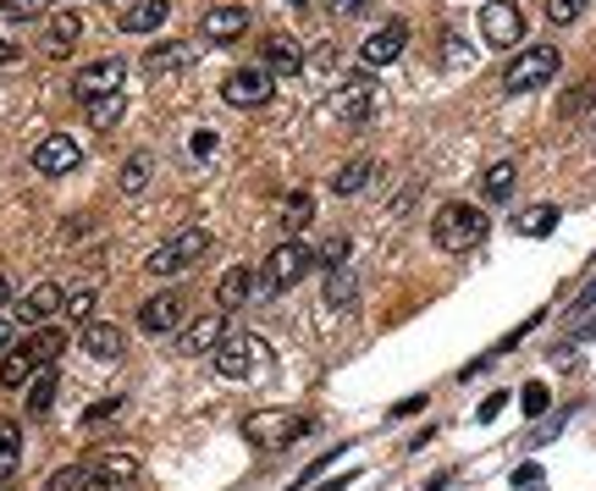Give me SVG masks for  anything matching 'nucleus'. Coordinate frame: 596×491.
<instances>
[{
  "label": "nucleus",
  "mask_w": 596,
  "mask_h": 491,
  "mask_svg": "<svg viewBox=\"0 0 596 491\" xmlns=\"http://www.w3.org/2000/svg\"><path fill=\"white\" fill-rule=\"evenodd\" d=\"M62 348H67V331H56V326H40L29 342H12L7 353H0V386H7V392H23L45 364H56Z\"/></svg>",
  "instance_id": "1"
},
{
  "label": "nucleus",
  "mask_w": 596,
  "mask_h": 491,
  "mask_svg": "<svg viewBox=\"0 0 596 491\" xmlns=\"http://www.w3.org/2000/svg\"><path fill=\"white\" fill-rule=\"evenodd\" d=\"M310 265H315V249H310L304 238H282V243L266 254V265L254 271V287H260L266 298H277V293L299 287V282L310 276Z\"/></svg>",
  "instance_id": "2"
},
{
  "label": "nucleus",
  "mask_w": 596,
  "mask_h": 491,
  "mask_svg": "<svg viewBox=\"0 0 596 491\" xmlns=\"http://www.w3.org/2000/svg\"><path fill=\"white\" fill-rule=\"evenodd\" d=\"M486 232H491V221H486L480 205H442L436 221H431V238H436V249H447V254H469V249H480Z\"/></svg>",
  "instance_id": "3"
},
{
  "label": "nucleus",
  "mask_w": 596,
  "mask_h": 491,
  "mask_svg": "<svg viewBox=\"0 0 596 491\" xmlns=\"http://www.w3.org/2000/svg\"><path fill=\"white\" fill-rule=\"evenodd\" d=\"M557 67H563V56H557L552 45H530V51H519V56H513V67L502 73V89H508V95L546 89V84L557 78Z\"/></svg>",
  "instance_id": "4"
},
{
  "label": "nucleus",
  "mask_w": 596,
  "mask_h": 491,
  "mask_svg": "<svg viewBox=\"0 0 596 491\" xmlns=\"http://www.w3.org/2000/svg\"><path fill=\"white\" fill-rule=\"evenodd\" d=\"M205 254H210V232H205V227H188V232L166 238V243L144 260V271H150V276H177V271L199 265Z\"/></svg>",
  "instance_id": "5"
},
{
  "label": "nucleus",
  "mask_w": 596,
  "mask_h": 491,
  "mask_svg": "<svg viewBox=\"0 0 596 491\" xmlns=\"http://www.w3.org/2000/svg\"><path fill=\"white\" fill-rule=\"evenodd\" d=\"M304 430H310V419H299V414H282V408H266V414H249V419H243V436H249L260 452H277V447L299 441Z\"/></svg>",
  "instance_id": "6"
},
{
  "label": "nucleus",
  "mask_w": 596,
  "mask_h": 491,
  "mask_svg": "<svg viewBox=\"0 0 596 491\" xmlns=\"http://www.w3.org/2000/svg\"><path fill=\"white\" fill-rule=\"evenodd\" d=\"M271 95H277V78L266 67H238L221 78V100L238 111H260V106H271Z\"/></svg>",
  "instance_id": "7"
},
{
  "label": "nucleus",
  "mask_w": 596,
  "mask_h": 491,
  "mask_svg": "<svg viewBox=\"0 0 596 491\" xmlns=\"http://www.w3.org/2000/svg\"><path fill=\"white\" fill-rule=\"evenodd\" d=\"M480 40H486L491 51H513V45L524 40V12L508 7V0H491V7L480 12Z\"/></svg>",
  "instance_id": "8"
},
{
  "label": "nucleus",
  "mask_w": 596,
  "mask_h": 491,
  "mask_svg": "<svg viewBox=\"0 0 596 491\" xmlns=\"http://www.w3.org/2000/svg\"><path fill=\"white\" fill-rule=\"evenodd\" d=\"M122 78H128V67L122 62H89L78 78H73V95L84 100V106H95V100H111V95H122Z\"/></svg>",
  "instance_id": "9"
},
{
  "label": "nucleus",
  "mask_w": 596,
  "mask_h": 491,
  "mask_svg": "<svg viewBox=\"0 0 596 491\" xmlns=\"http://www.w3.org/2000/svg\"><path fill=\"white\" fill-rule=\"evenodd\" d=\"M376 100H381V89H376V73L365 67V73H354L343 89H337V100H332V111L343 117V122H370V111H376Z\"/></svg>",
  "instance_id": "10"
},
{
  "label": "nucleus",
  "mask_w": 596,
  "mask_h": 491,
  "mask_svg": "<svg viewBox=\"0 0 596 491\" xmlns=\"http://www.w3.org/2000/svg\"><path fill=\"white\" fill-rule=\"evenodd\" d=\"M210 359H216V375L221 381H243L254 370V359H260V342H254V331H227Z\"/></svg>",
  "instance_id": "11"
},
{
  "label": "nucleus",
  "mask_w": 596,
  "mask_h": 491,
  "mask_svg": "<svg viewBox=\"0 0 596 491\" xmlns=\"http://www.w3.org/2000/svg\"><path fill=\"white\" fill-rule=\"evenodd\" d=\"M34 172L40 177H67V172H78V161H84V150H78V139H67V133H51V139H40L34 144Z\"/></svg>",
  "instance_id": "12"
},
{
  "label": "nucleus",
  "mask_w": 596,
  "mask_h": 491,
  "mask_svg": "<svg viewBox=\"0 0 596 491\" xmlns=\"http://www.w3.org/2000/svg\"><path fill=\"white\" fill-rule=\"evenodd\" d=\"M133 485H139V463L128 452H111L84 474V491H133Z\"/></svg>",
  "instance_id": "13"
},
{
  "label": "nucleus",
  "mask_w": 596,
  "mask_h": 491,
  "mask_svg": "<svg viewBox=\"0 0 596 491\" xmlns=\"http://www.w3.org/2000/svg\"><path fill=\"white\" fill-rule=\"evenodd\" d=\"M84 29H89V23H84L78 12H51V18H45V34H40V51H45V56H73L78 40H84Z\"/></svg>",
  "instance_id": "14"
},
{
  "label": "nucleus",
  "mask_w": 596,
  "mask_h": 491,
  "mask_svg": "<svg viewBox=\"0 0 596 491\" xmlns=\"http://www.w3.org/2000/svg\"><path fill=\"white\" fill-rule=\"evenodd\" d=\"M403 45H409V23H387V29H376L365 45H359V62L376 73V67H392L398 56H403Z\"/></svg>",
  "instance_id": "15"
},
{
  "label": "nucleus",
  "mask_w": 596,
  "mask_h": 491,
  "mask_svg": "<svg viewBox=\"0 0 596 491\" xmlns=\"http://www.w3.org/2000/svg\"><path fill=\"white\" fill-rule=\"evenodd\" d=\"M249 29H254V18H249L243 7H216V12H205V23H199V34H205L210 45H238Z\"/></svg>",
  "instance_id": "16"
},
{
  "label": "nucleus",
  "mask_w": 596,
  "mask_h": 491,
  "mask_svg": "<svg viewBox=\"0 0 596 491\" xmlns=\"http://www.w3.org/2000/svg\"><path fill=\"white\" fill-rule=\"evenodd\" d=\"M139 326H144L150 337H172V331L183 326V293H155V298L139 309Z\"/></svg>",
  "instance_id": "17"
},
{
  "label": "nucleus",
  "mask_w": 596,
  "mask_h": 491,
  "mask_svg": "<svg viewBox=\"0 0 596 491\" xmlns=\"http://www.w3.org/2000/svg\"><path fill=\"white\" fill-rule=\"evenodd\" d=\"M221 337H227V320H221V309L216 315H199L183 337H177V353H188V359H199V353H216L221 348Z\"/></svg>",
  "instance_id": "18"
},
{
  "label": "nucleus",
  "mask_w": 596,
  "mask_h": 491,
  "mask_svg": "<svg viewBox=\"0 0 596 491\" xmlns=\"http://www.w3.org/2000/svg\"><path fill=\"white\" fill-rule=\"evenodd\" d=\"M166 18H172L166 0H128L122 18H117V29L122 34H155V29H166Z\"/></svg>",
  "instance_id": "19"
},
{
  "label": "nucleus",
  "mask_w": 596,
  "mask_h": 491,
  "mask_svg": "<svg viewBox=\"0 0 596 491\" xmlns=\"http://www.w3.org/2000/svg\"><path fill=\"white\" fill-rule=\"evenodd\" d=\"M62 304H67V293H62L56 282H34V287L23 293V304H18V320H29V326H34V320H51Z\"/></svg>",
  "instance_id": "20"
},
{
  "label": "nucleus",
  "mask_w": 596,
  "mask_h": 491,
  "mask_svg": "<svg viewBox=\"0 0 596 491\" xmlns=\"http://www.w3.org/2000/svg\"><path fill=\"white\" fill-rule=\"evenodd\" d=\"M194 45H183V40H166V45H150L144 51V73H188L194 67Z\"/></svg>",
  "instance_id": "21"
},
{
  "label": "nucleus",
  "mask_w": 596,
  "mask_h": 491,
  "mask_svg": "<svg viewBox=\"0 0 596 491\" xmlns=\"http://www.w3.org/2000/svg\"><path fill=\"white\" fill-rule=\"evenodd\" d=\"M304 62H310V56H304L293 40H282V34H271V40H266V73H271V78H299V73H304Z\"/></svg>",
  "instance_id": "22"
},
{
  "label": "nucleus",
  "mask_w": 596,
  "mask_h": 491,
  "mask_svg": "<svg viewBox=\"0 0 596 491\" xmlns=\"http://www.w3.org/2000/svg\"><path fill=\"white\" fill-rule=\"evenodd\" d=\"M78 342H84V353H95V359H122V348H128L122 326H106V320H89V326L78 331Z\"/></svg>",
  "instance_id": "23"
},
{
  "label": "nucleus",
  "mask_w": 596,
  "mask_h": 491,
  "mask_svg": "<svg viewBox=\"0 0 596 491\" xmlns=\"http://www.w3.org/2000/svg\"><path fill=\"white\" fill-rule=\"evenodd\" d=\"M370 177H376V161L370 155H354V161H343L337 172H332V194H359V188H370Z\"/></svg>",
  "instance_id": "24"
},
{
  "label": "nucleus",
  "mask_w": 596,
  "mask_h": 491,
  "mask_svg": "<svg viewBox=\"0 0 596 491\" xmlns=\"http://www.w3.org/2000/svg\"><path fill=\"white\" fill-rule=\"evenodd\" d=\"M513 183H519V166H513V161H491V166H486V177H480L486 205H502V199L513 194Z\"/></svg>",
  "instance_id": "25"
},
{
  "label": "nucleus",
  "mask_w": 596,
  "mask_h": 491,
  "mask_svg": "<svg viewBox=\"0 0 596 491\" xmlns=\"http://www.w3.org/2000/svg\"><path fill=\"white\" fill-rule=\"evenodd\" d=\"M249 293H254V271H249V265H232V271L221 276V287H216V309H238Z\"/></svg>",
  "instance_id": "26"
},
{
  "label": "nucleus",
  "mask_w": 596,
  "mask_h": 491,
  "mask_svg": "<svg viewBox=\"0 0 596 491\" xmlns=\"http://www.w3.org/2000/svg\"><path fill=\"white\" fill-rule=\"evenodd\" d=\"M23 463V425L18 419H0V480Z\"/></svg>",
  "instance_id": "27"
},
{
  "label": "nucleus",
  "mask_w": 596,
  "mask_h": 491,
  "mask_svg": "<svg viewBox=\"0 0 596 491\" xmlns=\"http://www.w3.org/2000/svg\"><path fill=\"white\" fill-rule=\"evenodd\" d=\"M310 221H315V199H310V194H288V199H282V227H288V238H299Z\"/></svg>",
  "instance_id": "28"
},
{
  "label": "nucleus",
  "mask_w": 596,
  "mask_h": 491,
  "mask_svg": "<svg viewBox=\"0 0 596 491\" xmlns=\"http://www.w3.org/2000/svg\"><path fill=\"white\" fill-rule=\"evenodd\" d=\"M56 381H62V375H56V364H45V370L29 381V414H45V408L56 403Z\"/></svg>",
  "instance_id": "29"
},
{
  "label": "nucleus",
  "mask_w": 596,
  "mask_h": 491,
  "mask_svg": "<svg viewBox=\"0 0 596 491\" xmlns=\"http://www.w3.org/2000/svg\"><path fill=\"white\" fill-rule=\"evenodd\" d=\"M513 227H519L524 238H546V232L557 227V205H541V210H524V216H519Z\"/></svg>",
  "instance_id": "30"
},
{
  "label": "nucleus",
  "mask_w": 596,
  "mask_h": 491,
  "mask_svg": "<svg viewBox=\"0 0 596 491\" xmlns=\"http://www.w3.org/2000/svg\"><path fill=\"white\" fill-rule=\"evenodd\" d=\"M122 194H144L150 188V155H128V166H122Z\"/></svg>",
  "instance_id": "31"
},
{
  "label": "nucleus",
  "mask_w": 596,
  "mask_h": 491,
  "mask_svg": "<svg viewBox=\"0 0 596 491\" xmlns=\"http://www.w3.org/2000/svg\"><path fill=\"white\" fill-rule=\"evenodd\" d=\"M51 7V0H0V23H29Z\"/></svg>",
  "instance_id": "32"
},
{
  "label": "nucleus",
  "mask_w": 596,
  "mask_h": 491,
  "mask_svg": "<svg viewBox=\"0 0 596 491\" xmlns=\"http://www.w3.org/2000/svg\"><path fill=\"white\" fill-rule=\"evenodd\" d=\"M122 111H128V100H122V95H111V100H95V106H89V122H95V128H117V117H122Z\"/></svg>",
  "instance_id": "33"
},
{
  "label": "nucleus",
  "mask_w": 596,
  "mask_h": 491,
  "mask_svg": "<svg viewBox=\"0 0 596 491\" xmlns=\"http://www.w3.org/2000/svg\"><path fill=\"white\" fill-rule=\"evenodd\" d=\"M348 249H354L348 238H326V243L315 249V260H321V265H332V271H343V265H348Z\"/></svg>",
  "instance_id": "34"
},
{
  "label": "nucleus",
  "mask_w": 596,
  "mask_h": 491,
  "mask_svg": "<svg viewBox=\"0 0 596 491\" xmlns=\"http://www.w3.org/2000/svg\"><path fill=\"white\" fill-rule=\"evenodd\" d=\"M326 304H354V271H332L326 276Z\"/></svg>",
  "instance_id": "35"
},
{
  "label": "nucleus",
  "mask_w": 596,
  "mask_h": 491,
  "mask_svg": "<svg viewBox=\"0 0 596 491\" xmlns=\"http://www.w3.org/2000/svg\"><path fill=\"white\" fill-rule=\"evenodd\" d=\"M84 474H89V469H78V463H67V469H56V474L45 480V491H84Z\"/></svg>",
  "instance_id": "36"
},
{
  "label": "nucleus",
  "mask_w": 596,
  "mask_h": 491,
  "mask_svg": "<svg viewBox=\"0 0 596 491\" xmlns=\"http://www.w3.org/2000/svg\"><path fill=\"white\" fill-rule=\"evenodd\" d=\"M590 100H596V89H590V84H579V89H568V95H563V106H557V117H574V111H590Z\"/></svg>",
  "instance_id": "37"
},
{
  "label": "nucleus",
  "mask_w": 596,
  "mask_h": 491,
  "mask_svg": "<svg viewBox=\"0 0 596 491\" xmlns=\"http://www.w3.org/2000/svg\"><path fill=\"white\" fill-rule=\"evenodd\" d=\"M585 7H590V0H546V18H552V23H574Z\"/></svg>",
  "instance_id": "38"
},
{
  "label": "nucleus",
  "mask_w": 596,
  "mask_h": 491,
  "mask_svg": "<svg viewBox=\"0 0 596 491\" xmlns=\"http://www.w3.org/2000/svg\"><path fill=\"white\" fill-rule=\"evenodd\" d=\"M62 309H67L73 320H89V315H95V293H89V287H78V293H67V304H62Z\"/></svg>",
  "instance_id": "39"
},
{
  "label": "nucleus",
  "mask_w": 596,
  "mask_h": 491,
  "mask_svg": "<svg viewBox=\"0 0 596 491\" xmlns=\"http://www.w3.org/2000/svg\"><path fill=\"white\" fill-rule=\"evenodd\" d=\"M111 414H122V397H106V403H89V408H84V425H100V419H111Z\"/></svg>",
  "instance_id": "40"
},
{
  "label": "nucleus",
  "mask_w": 596,
  "mask_h": 491,
  "mask_svg": "<svg viewBox=\"0 0 596 491\" xmlns=\"http://www.w3.org/2000/svg\"><path fill=\"white\" fill-rule=\"evenodd\" d=\"M541 408H546V386L530 381V386H524V414H541Z\"/></svg>",
  "instance_id": "41"
},
{
  "label": "nucleus",
  "mask_w": 596,
  "mask_h": 491,
  "mask_svg": "<svg viewBox=\"0 0 596 491\" xmlns=\"http://www.w3.org/2000/svg\"><path fill=\"white\" fill-rule=\"evenodd\" d=\"M513 485H524V491L541 485V463H519V469H513Z\"/></svg>",
  "instance_id": "42"
},
{
  "label": "nucleus",
  "mask_w": 596,
  "mask_h": 491,
  "mask_svg": "<svg viewBox=\"0 0 596 491\" xmlns=\"http://www.w3.org/2000/svg\"><path fill=\"white\" fill-rule=\"evenodd\" d=\"M502 403H508V392H491V397L480 403V419H497V414H502Z\"/></svg>",
  "instance_id": "43"
},
{
  "label": "nucleus",
  "mask_w": 596,
  "mask_h": 491,
  "mask_svg": "<svg viewBox=\"0 0 596 491\" xmlns=\"http://www.w3.org/2000/svg\"><path fill=\"white\" fill-rule=\"evenodd\" d=\"M365 7H370V0H332L337 18H354V12H365Z\"/></svg>",
  "instance_id": "44"
},
{
  "label": "nucleus",
  "mask_w": 596,
  "mask_h": 491,
  "mask_svg": "<svg viewBox=\"0 0 596 491\" xmlns=\"http://www.w3.org/2000/svg\"><path fill=\"white\" fill-rule=\"evenodd\" d=\"M194 155H216V133H194Z\"/></svg>",
  "instance_id": "45"
},
{
  "label": "nucleus",
  "mask_w": 596,
  "mask_h": 491,
  "mask_svg": "<svg viewBox=\"0 0 596 491\" xmlns=\"http://www.w3.org/2000/svg\"><path fill=\"white\" fill-rule=\"evenodd\" d=\"M12 62H18V45H12V40H0V67H12Z\"/></svg>",
  "instance_id": "46"
},
{
  "label": "nucleus",
  "mask_w": 596,
  "mask_h": 491,
  "mask_svg": "<svg viewBox=\"0 0 596 491\" xmlns=\"http://www.w3.org/2000/svg\"><path fill=\"white\" fill-rule=\"evenodd\" d=\"M12 348V320H0V353Z\"/></svg>",
  "instance_id": "47"
},
{
  "label": "nucleus",
  "mask_w": 596,
  "mask_h": 491,
  "mask_svg": "<svg viewBox=\"0 0 596 491\" xmlns=\"http://www.w3.org/2000/svg\"><path fill=\"white\" fill-rule=\"evenodd\" d=\"M348 480H354V474H348V469H343V480H326V485H315V491H343V485H348Z\"/></svg>",
  "instance_id": "48"
},
{
  "label": "nucleus",
  "mask_w": 596,
  "mask_h": 491,
  "mask_svg": "<svg viewBox=\"0 0 596 491\" xmlns=\"http://www.w3.org/2000/svg\"><path fill=\"white\" fill-rule=\"evenodd\" d=\"M7 298H12V287H7V276H0V309H7Z\"/></svg>",
  "instance_id": "49"
},
{
  "label": "nucleus",
  "mask_w": 596,
  "mask_h": 491,
  "mask_svg": "<svg viewBox=\"0 0 596 491\" xmlns=\"http://www.w3.org/2000/svg\"><path fill=\"white\" fill-rule=\"evenodd\" d=\"M579 337H596V320H590V326H579Z\"/></svg>",
  "instance_id": "50"
},
{
  "label": "nucleus",
  "mask_w": 596,
  "mask_h": 491,
  "mask_svg": "<svg viewBox=\"0 0 596 491\" xmlns=\"http://www.w3.org/2000/svg\"><path fill=\"white\" fill-rule=\"evenodd\" d=\"M288 7H310V0H288Z\"/></svg>",
  "instance_id": "51"
},
{
  "label": "nucleus",
  "mask_w": 596,
  "mask_h": 491,
  "mask_svg": "<svg viewBox=\"0 0 596 491\" xmlns=\"http://www.w3.org/2000/svg\"><path fill=\"white\" fill-rule=\"evenodd\" d=\"M117 7H122V0H117Z\"/></svg>",
  "instance_id": "52"
},
{
  "label": "nucleus",
  "mask_w": 596,
  "mask_h": 491,
  "mask_svg": "<svg viewBox=\"0 0 596 491\" xmlns=\"http://www.w3.org/2000/svg\"><path fill=\"white\" fill-rule=\"evenodd\" d=\"M535 491H541V485H535Z\"/></svg>",
  "instance_id": "53"
}]
</instances>
